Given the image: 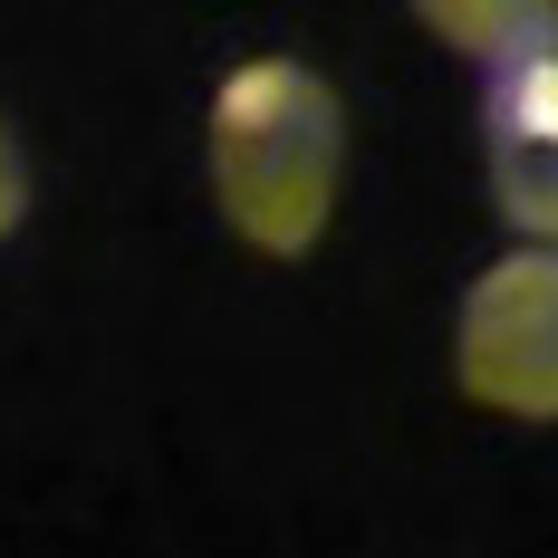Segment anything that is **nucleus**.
I'll return each mask as SVG.
<instances>
[{
  "mask_svg": "<svg viewBox=\"0 0 558 558\" xmlns=\"http://www.w3.org/2000/svg\"><path fill=\"white\" fill-rule=\"evenodd\" d=\"M203 173H213V213L241 251L308 260L337 222V193H347V97H337V77L289 49L222 68V87L203 107Z\"/></svg>",
  "mask_w": 558,
  "mask_h": 558,
  "instance_id": "1",
  "label": "nucleus"
},
{
  "mask_svg": "<svg viewBox=\"0 0 558 558\" xmlns=\"http://www.w3.org/2000/svg\"><path fill=\"white\" fill-rule=\"evenodd\" d=\"M452 386L501 424H558V241H510L452 308Z\"/></svg>",
  "mask_w": 558,
  "mask_h": 558,
  "instance_id": "2",
  "label": "nucleus"
},
{
  "mask_svg": "<svg viewBox=\"0 0 558 558\" xmlns=\"http://www.w3.org/2000/svg\"><path fill=\"white\" fill-rule=\"evenodd\" d=\"M20 222H29V155H20V135L0 125V241Z\"/></svg>",
  "mask_w": 558,
  "mask_h": 558,
  "instance_id": "5",
  "label": "nucleus"
},
{
  "mask_svg": "<svg viewBox=\"0 0 558 558\" xmlns=\"http://www.w3.org/2000/svg\"><path fill=\"white\" fill-rule=\"evenodd\" d=\"M404 10L424 20V39H444L472 68L530 49V39H558V0H404Z\"/></svg>",
  "mask_w": 558,
  "mask_h": 558,
  "instance_id": "4",
  "label": "nucleus"
},
{
  "mask_svg": "<svg viewBox=\"0 0 558 558\" xmlns=\"http://www.w3.org/2000/svg\"><path fill=\"white\" fill-rule=\"evenodd\" d=\"M482 183L520 241H558V39L482 68Z\"/></svg>",
  "mask_w": 558,
  "mask_h": 558,
  "instance_id": "3",
  "label": "nucleus"
}]
</instances>
